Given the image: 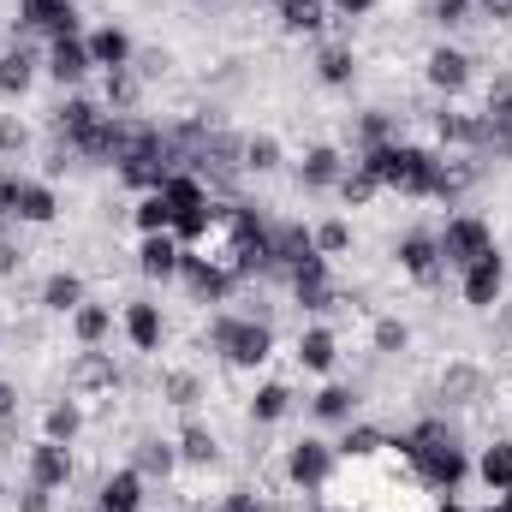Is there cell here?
<instances>
[{
  "mask_svg": "<svg viewBox=\"0 0 512 512\" xmlns=\"http://www.w3.org/2000/svg\"><path fill=\"white\" fill-rule=\"evenodd\" d=\"M173 447H179V465H215L221 459V441H215V429L209 423H185L179 435H173Z\"/></svg>",
  "mask_w": 512,
  "mask_h": 512,
  "instance_id": "e575fe53",
  "label": "cell"
},
{
  "mask_svg": "<svg viewBox=\"0 0 512 512\" xmlns=\"http://www.w3.org/2000/svg\"><path fill=\"white\" fill-rule=\"evenodd\" d=\"M441 393H447V399H477V393H483V370H471V364H453V370L441 376Z\"/></svg>",
  "mask_w": 512,
  "mask_h": 512,
  "instance_id": "f6af8a7d",
  "label": "cell"
},
{
  "mask_svg": "<svg viewBox=\"0 0 512 512\" xmlns=\"http://www.w3.org/2000/svg\"><path fill=\"white\" fill-rule=\"evenodd\" d=\"M131 465H137L143 477H161V483H167V477L179 471V447H173V441H161V435H143V441H137V453H131Z\"/></svg>",
  "mask_w": 512,
  "mask_h": 512,
  "instance_id": "8d00e7d4",
  "label": "cell"
},
{
  "mask_svg": "<svg viewBox=\"0 0 512 512\" xmlns=\"http://www.w3.org/2000/svg\"><path fill=\"white\" fill-rule=\"evenodd\" d=\"M84 42H90V60H96V72H120L137 60V42H131L126 24H96V30H84Z\"/></svg>",
  "mask_w": 512,
  "mask_h": 512,
  "instance_id": "ac0fdd59",
  "label": "cell"
},
{
  "mask_svg": "<svg viewBox=\"0 0 512 512\" xmlns=\"http://www.w3.org/2000/svg\"><path fill=\"white\" fill-rule=\"evenodd\" d=\"M328 12H334V18H370L376 0H328Z\"/></svg>",
  "mask_w": 512,
  "mask_h": 512,
  "instance_id": "11a10c76",
  "label": "cell"
},
{
  "mask_svg": "<svg viewBox=\"0 0 512 512\" xmlns=\"http://www.w3.org/2000/svg\"><path fill=\"white\" fill-rule=\"evenodd\" d=\"M387 453H399L429 495H459V483L471 477V459L441 417H423L411 435H387Z\"/></svg>",
  "mask_w": 512,
  "mask_h": 512,
  "instance_id": "6da1fadb",
  "label": "cell"
},
{
  "mask_svg": "<svg viewBox=\"0 0 512 512\" xmlns=\"http://www.w3.org/2000/svg\"><path fill=\"white\" fill-rule=\"evenodd\" d=\"M370 346H376L382 358H399V352L411 346V328H405L399 316H376V328H370Z\"/></svg>",
  "mask_w": 512,
  "mask_h": 512,
  "instance_id": "7bdbcfd3",
  "label": "cell"
},
{
  "mask_svg": "<svg viewBox=\"0 0 512 512\" xmlns=\"http://www.w3.org/2000/svg\"><path fill=\"white\" fill-rule=\"evenodd\" d=\"M310 512H346V507H328V501H322V507H310Z\"/></svg>",
  "mask_w": 512,
  "mask_h": 512,
  "instance_id": "91938a15",
  "label": "cell"
},
{
  "mask_svg": "<svg viewBox=\"0 0 512 512\" xmlns=\"http://www.w3.org/2000/svg\"><path fill=\"white\" fill-rule=\"evenodd\" d=\"M245 411H251V423H262V429H268V423H280V417L292 411V387H286V382H262L251 393V405H245Z\"/></svg>",
  "mask_w": 512,
  "mask_h": 512,
  "instance_id": "f35d334b",
  "label": "cell"
},
{
  "mask_svg": "<svg viewBox=\"0 0 512 512\" xmlns=\"http://www.w3.org/2000/svg\"><path fill=\"white\" fill-rule=\"evenodd\" d=\"M66 393H78V399H114V393H120V364H114V352L78 346V358L66 364Z\"/></svg>",
  "mask_w": 512,
  "mask_h": 512,
  "instance_id": "52a82bcc",
  "label": "cell"
},
{
  "mask_svg": "<svg viewBox=\"0 0 512 512\" xmlns=\"http://www.w3.org/2000/svg\"><path fill=\"white\" fill-rule=\"evenodd\" d=\"M161 197H167L173 215H185V209H209V203H215V197H209V179L191 173V167H173V173L161 179Z\"/></svg>",
  "mask_w": 512,
  "mask_h": 512,
  "instance_id": "4316f807",
  "label": "cell"
},
{
  "mask_svg": "<svg viewBox=\"0 0 512 512\" xmlns=\"http://www.w3.org/2000/svg\"><path fill=\"white\" fill-rule=\"evenodd\" d=\"M286 483L292 489H304V495H322L328 483H334V471H340V453H334V441H322V435H304V441H292L286 447Z\"/></svg>",
  "mask_w": 512,
  "mask_h": 512,
  "instance_id": "277c9868",
  "label": "cell"
},
{
  "mask_svg": "<svg viewBox=\"0 0 512 512\" xmlns=\"http://www.w3.org/2000/svg\"><path fill=\"white\" fill-rule=\"evenodd\" d=\"M18 268H24V251H18L12 239H0V280H12Z\"/></svg>",
  "mask_w": 512,
  "mask_h": 512,
  "instance_id": "9f6ffc18",
  "label": "cell"
},
{
  "mask_svg": "<svg viewBox=\"0 0 512 512\" xmlns=\"http://www.w3.org/2000/svg\"><path fill=\"white\" fill-rule=\"evenodd\" d=\"M298 364H304L310 376H334V364H340V334H334L328 322H310V328L298 334Z\"/></svg>",
  "mask_w": 512,
  "mask_h": 512,
  "instance_id": "603a6c76",
  "label": "cell"
},
{
  "mask_svg": "<svg viewBox=\"0 0 512 512\" xmlns=\"http://www.w3.org/2000/svg\"><path fill=\"white\" fill-rule=\"evenodd\" d=\"M18 179H24V173L0 167V227H6V221H18Z\"/></svg>",
  "mask_w": 512,
  "mask_h": 512,
  "instance_id": "c3c4849f",
  "label": "cell"
},
{
  "mask_svg": "<svg viewBox=\"0 0 512 512\" xmlns=\"http://www.w3.org/2000/svg\"><path fill=\"white\" fill-rule=\"evenodd\" d=\"M24 483H36V489H48V495L72 489V483H78V459H72V447L36 435V441L24 447Z\"/></svg>",
  "mask_w": 512,
  "mask_h": 512,
  "instance_id": "8992f818",
  "label": "cell"
},
{
  "mask_svg": "<svg viewBox=\"0 0 512 512\" xmlns=\"http://www.w3.org/2000/svg\"><path fill=\"white\" fill-rule=\"evenodd\" d=\"M54 221H60L54 179H18V227H54Z\"/></svg>",
  "mask_w": 512,
  "mask_h": 512,
  "instance_id": "44dd1931",
  "label": "cell"
},
{
  "mask_svg": "<svg viewBox=\"0 0 512 512\" xmlns=\"http://www.w3.org/2000/svg\"><path fill=\"white\" fill-rule=\"evenodd\" d=\"M483 143H477V155H512V78H495V90H489V102H483Z\"/></svg>",
  "mask_w": 512,
  "mask_h": 512,
  "instance_id": "8fae6325",
  "label": "cell"
},
{
  "mask_svg": "<svg viewBox=\"0 0 512 512\" xmlns=\"http://www.w3.org/2000/svg\"><path fill=\"white\" fill-rule=\"evenodd\" d=\"M274 12H280V30L286 36H322V24L334 18L328 0H274Z\"/></svg>",
  "mask_w": 512,
  "mask_h": 512,
  "instance_id": "f1b7e54d",
  "label": "cell"
},
{
  "mask_svg": "<svg viewBox=\"0 0 512 512\" xmlns=\"http://www.w3.org/2000/svg\"><path fill=\"white\" fill-rule=\"evenodd\" d=\"M346 167H352V161H346L340 143H310V149L298 155V185H304V191H334Z\"/></svg>",
  "mask_w": 512,
  "mask_h": 512,
  "instance_id": "9a60e30c",
  "label": "cell"
},
{
  "mask_svg": "<svg viewBox=\"0 0 512 512\" xmlns=\"http://www.w3.org/2000/svg\"><path fill=\"white\" fill-rule=\"evenodd\" d=\"M84 298H90V292H84V280H78L72 268H54V274L42 280V310H48V316H72Z\"/></svg>",
  "mask_w": 512,
  "mask_h": 512,
  "instance_id": "1f68e13d",
  "label": "cell"
},
{
  "mask_svg": "<svg viewBox=\"0 0 512 512\" xmlns=\"http://www.w3.org/2000/svg\"><path fill=\"white\" fill-rule=\"evenodd\" d=\"M429 126H435V143H441V149H459V155H477V143H483V120L465 114V108H453V102L435 108Z\"/></svg>",
  "mask_w": 512,
  "mask_h": 512,
  "instance_id": "d6986e66",
  "label": "cell"
},
{
  "mask_svg": "<svg viewBox=\"0 0 512 512\" xmlns=\"http://www.w3.org/2000/svg\"><path fill=\"white\" fill-rule=\"evenodd\" d=\"M239 167H245V173H274V167H280V137H268V131L245 137V143H239Z\"/></svg>",
  "mask_w": 512,
  "mask_h": 512,
  "instance_id": "60d3db41",
  "label": "cell"
},
{
  "mask_svg": "<svg viewBox=\"0 0 512 512\" xmlns=\"http://www.w3.org/2000/svg\"><path fill=\"white\" fill-rule=\"evenodd\" d=\"M435 512H477V507H465V501H453V495H441V507Z\"/></svg>",
  "mask_w": 512,
  "mask_h": 512,
  "instance_id": "6f0895ef",
  "label": "cell"
},
{
  "mask_svg": "<svg viewBox=\"0 0 512 512\" xmlns=\"http://www.w3.org/2000/svg\"><path fill=\"white\" fill-rule=\"evenodd\" d=\"M423 78H429V90L435 96H465L471 90V78H477V60L465 54V48H453V42H435L429 54H423Z\"/></svg>",
  "mask_w": 512,
  "mask_h": 512,
  "instance_id": "ba28073f",
  "label": "cell"
},
{
  "mask_svg": "<svg viewBox=\"0 0 512 512\" xmlns=\"http://www.w3.org/2000/svg\"><path fill=\"white\" fill-rule=\"evenodd\" d=\"M393 137H399V131H393V114H382V108H370V114L358 120V143H364V149H382ZM364 149H358V155H364Z\"/></svg>",
  "mask_w": 512,
  "mask_h": 512,
  "instance_id": "ee69618b",
  "label": "cell"
},
{
  "mask_svg": "<svg viewBox=\"0 0 512 512\" xmlns=\"http://www.w3.org/2000/svg\"><path fill=\"white\" fill-rule=\"evenodd\" d=\"M42 78V60L24 48V42H12L6 54H0V96L6 102H18V96H30V84Z\"/></svg>",
  "mask_w": 512,
  "mask_h": 512,
  "instance_id": "484cf974",
  "label": "cell"
},
{
  "mask_svg": "<svg viewBox=\"0 0 512 512\" xmlns=\"http://www.w3.org/2000/svg\"><path fill=\"white\" fill-rule=\"evenodd\" d=\"M483 512H512V489H501V495H495V507H483Z\"/></svg>",
  "mask_w": 512,
  "mask_h": 512,
  "instance_id": "680465c9",
  "label": "cell"
},
{
  "mask_svg": "<svg viewBox=\"0 0 512 512\" xmlns=\"http://www.w3.org/2000/svg\"><path fill=\"white\" fill-rule=\"evenodd\" d=\"M66 322H72V340H78V346H108V334H114V310L96 304V298H84Z\"/></svg>",
  "mask_w": 512,
  "mask_h": 512,
  "instance_id": "d6a6232c",
  "label": "cell"
},
{
  "mask_svg": "<svg viewBox=\"0 0 512 512\" xmlns=\"http://www.w3.org/2000/svg\"><path fill=\"white\" fill-rule=\"evenodd\" d=\"M316 78H322L328 90H346V84L358 78V54H352V42H322V48H316Z\"/></svg>",
  "mask_w": 512,
  "mask_h": 512,
  "instance_id": "4dcf8cb0",
  "label": "cell"
},
{
  "mask_svg": "<svg viewBox=\"0 0 512 512\" xmlns=\"http://www.w3.org/2000/svg\"><path fill=\"white\" fill-rule=\"evenodd\" d=\"M358 161L382 179V191H399V197H435L441 149H429V143H405V137H393V143H382V149H364Z\"/></svg>",
  "mask_w": 512,
  "mask_h": 512,
  "instance_id": "7a4b0ae2",
  "label": "cell"
},
{
  "mask_svg": "<svg viewBox=\"0 0 512 512\" xmlns=\"http://www.w3.org/2000/svg\"><path fill=\"white\" fill-rule=\"evenodd\" d=\"M334 453L352 459V465H370V459H382L387 453V435L376 429V423H346V435L334 441Z\"/></svg>",
  "mask_w": 512,
  "mask_h": 512,
  "instance_id": "836d02e7",
  "label": "cell"
},
{
  "mask_svg": "<svg viewBox=\"0 0 512 512\" xmlns=\"http://www.w3.org/2000/svg\"><path fill=\"white\" fill-rule=\"evenodd\" d=\"M334 191H340V203H346V209H370V203L382 197V179H376L364 161H352V167L340 173V185H334Z\"/></svg>",
  "mask_w": 512,
  "mask_h": 512,
  "instance_id": "74e56055",
  "label": "cell"
},
{
  "mask_svg": "<svg viewBox=\"0 0 512 512\" xmlns=\"http://www.w3.org/2000/svg\"><path fill=\"white\" fill-rule=\"evenodd\" d=\"M310 239H316V256H346L352 251V221H340V215L334 221H316Z\"/></svg>",
  "mask_w": 512,
  "mask_h": 512,
  "instance_id": "b9f144b4",
  "label": "cell"
},
{
  "mask_svg": "<svg viewBox=\"0 0 512 512\" xmlns=\"http://www.w3.org/2000/svg\"><path fill=\"white\" fill-rule=\"evenodd\" d=\"M143 489H149V477L137 465H120L96 483V512H143V501H149Z\"/></svg>",
  "mask_w": 512,
  "mask_h": 512,
  "instance_id": "5bb4252c",
  "label": "cell"
},
{
  "mask_svg": "<svg viewBox=\"0 0 512 512\" xmlns=\"http://www.w3.org/2000/svg\"><path fill=\"white\" fill-rule=\"evenodd\" d=\"M18 512H54V495H48V489H36V483H24V495H18Z\"/></svg>",
  "mask_w": 512,
  "mask_h": 512,
  "instance_id": "816d5d0a",
  "label": "cell"
},
{
  "mask_svg": "<svg viewBox=\"0 0 512 512\" xmlns=\"http://www.w3.org/2000/svg\"><path fill=\"white\" fill-rule=\"evenodd\" d=\"M0 501H6V489H0Z\"/></svg>",
  "mask_w": 512,
  "mask_h": 512,
  "instance_id": "6125c7cd",
  "label": "cell"
},
{
  "mask_svg": "<svg viewBox=\"0 0 512 512\" xmlns=\"http://www.w3.org/2000/svg\"><path fill=\"white\" fill-rule=\"evenodd\" d=\"M292 298H298L304 310H334V304H340V292H334V274H328V256H316V262L292 268Z\"/></svg>",
  "mask_w": 512,
  "mask_h": 512,
  "instance_id": "7402d4cb",
  "label": "cell"
},
{
  "mask_svg": "<svg viewBox=\"0 0 512 512\" xmlns=\"http://www.w3.org/2000/svg\"><path fill=\"white\" fill-rule=\"evenodd\" d=\"M304 262H316V239H310V227H268V268H304Z\"/></svg>",
  "mask_w": 512,
  "mask_h": 512,
  "instance_id": "cb8c5ba5",
  "label": "cell"
},
{
  "mask_svg": "<svg viewBox=\"0 0 512 512\" xmlns=\"http://www.w3.org/2000/svg\"><path fill=\"white\" fill-rule=\"evenodd\" d=\"M209 346L233 364V370H262L274 358V328L256 316H215L209 322Z\"/></svg>",
  "mask_w": 512,
  "mask_h": 512,
  "instance_id": "3957f363",
  "label": "cell"
},
{
  "mask_svg": "<svg viewBox=\"0 0 512 512\" xmlns=\"http://www.w3.org/2000/svg\"><path fill=\"white\" fill-rule=\"evenodd\" d=\"M471 477H477L489 495L512 489V441H489V447H483V459L471 465Z\"/></svg>",
  "mask_w": 512,
  "mask_h": 512,
  "instance_id": "d590c367",
  "label": "cell"
},
{
  "mask_svg": "<svg viewBox=\"0 0 512 512\" xmlns=\"http://www.w3.org/2000/svg\"><path fill=\"white\" fill-rule=\"evenodd\" d=\"M393 262H399V274H405V280H417V286H435V280L447 274L435 233H405V239L393 245Z\"/></svg>",
  "mask_w": 512,
  "mask_h": 512,
  "instance_id": "7c38bea8",
  "label": "cell"
},
{
  "mask_svg": "<svg viewBox=\"0 0 512 512\" xmlns=\"http://www.w3.org/2000/svg\"><path fill=\"white\" fill-rule=\"evenodd\" d=\"M429 18H435L441 30H453V24L477 18V0H435V6H429Z\"/></svg>",
  "mask_w": 512,
  "mask_h": 512,
  "instance_id": "7dc6e473",
  "label": "cell"
},
{
  "mask_svg": "<svg viewBox=\"0 0 512 512\" xmlns=\"http://www.w3.org/2000/svg\"><path fill=\"white\" fill-rule=\"evenodd\" d=\"M435 245H441V262H447V268H471L477 256L495 251V227L465 209V215H447V227L435 233Z\"/></svg>",
  "mask_w": 512,
  "mask_h": 512,
  "instance_id": "5b68a950",
  "label": "cell"
},
{
  "mask_svg": "<svg viewBox=\"0 0 512 512\" xmlns=\"http://www.w3.org/2000/svg\"><path fill=\"white\" fill-rule=\"evenodd\" d=\"M42 72L60 84V90H78L90 72H96V60H90V42H84V30L78 36H54L48 42V54H42Z\"/></svg>",
  "mask_w": 512,
  "mask_h": 512,
  "instance_id": "30bf717a",
  "label": "cell"
},
{
  "mask_svg": "<svg viewBox=\"0 0 512 512\" xmlns=\"http://www.w3.org/2000/svg\"><path fill=\"white\" fill-rule=\"evenodd\" d=\"M84 423H90V417H84V399H78V393H66V399H48V405H42V435H48V441H60V447H72V441L84 435Z\"/></svg>",
  "mask_w": 512,
  "mask_h": 512,
  "instance_id": "d4e9b609",
  "label": "cell"
},
{
  "mask_svg": "<svg viewBox=\"0 0 512 512\" xmlns=\"http://www.w3.org/2000/svg\"><path fill=\"white\" fill-rule=\"evenodd\" d=\"M18 24L36 36H78V0H18Z\"/></svg>",
  "mask_w": 512,
  "mask_h": 512,
  "instance_id": "4fadbf2b",
  "label": "cell"
},
{
  "mask_svg": "<svg viewBox=\"0 0 512 512\" xmlns=\"http://www.w3.org/2000/svg\"><path fill=\"white\" fill-rule=\"evenodd\" d=\"M0 340H6V316H0Z\"/></svg>",
  "mask_w": 512,
  "mask_h": 512,
  "instance_id": "94428289",
  "label": "cell"
},
{
  "mask_svg": "<svg viewBox=\"0 0 512 512\" xmlns=\"http://www.w3.org/2000/svg\"><path fill=\"white\" fill-rule=\"evenodd\" d=\"M12 417H18V382L0 370V423H12Z\"/></svg>",
  "mask_w": 512,
  "mask_h": 512,
  "instance_id": "f5cc1de1",
  "label": "cell"
},
{
  "mask_svg": "<svg viewBox=\"0 0 512 512\" xmlns=\"http://www.w3.org/2000/svg\"><path fill=\"white\" fill-rule=\"evenodd\" d=\"M120 328H126L131 352H161V340H167V316H161L155 298H131L120 310Z\"/></svg>",
  "mask_w": 512,
  "mask_h": 512,
  "instance_id": "2e32d148",
  "label": "cell"
},
{
  "mask_svg": "<svg viewBox=\"0 0 512 512\" xmlns=\"http://www.w3.org/2000/svg\"><path fill=\"white\" fill-rule=\"evenodd\" d=\"M161 393H167L173 405H185V411H191V405L203 399V382H197V376H185V370H173V376H161Z\"/></svg>",
  "mask_w": 512,
  "mask_h": 512,
  "instance_id": "bcb514c9",
  "label": "cell"
},
{
  "mask_svg": "<svg viewBox=\"0 0 512 512\" xmlns=\"http://www.w3.org/2000/svg\"><path fill=\"white\" fill-rule=\"evenodd\" d=\"M143 72L137 66H120V72H102V108L108 114H137V102H143Z\"/></svg>",
  "mask_w": 512,
  "mask_h": 512,
  "instance_id": "83f0119b",
  "label": "cell"
},
{
  "mask_svg": "<svg viewBox=\"0 0 512 512\" xmlns=\"http://www.w3.org/2000/svg\"><path fill=\"white\" fill-rule=\"evenodd\" d=\"M477 18L483 24H512V0H477Z\"/></svg>",
  "mask_w": 512,
  "mask_h": 512,
  "instance_id": "db71d44e",
  "label": "cell"
},
{
  "mask_svg": "<svg viewBox=\"0 0 512 512\" xmlns=\"http://www.w3.org/2000/svg\"><path fill=\"white\" fill-rule=\"evenodd\" d=\"M179 262H185V245L173 233H143L137 239V274L143 280H179Z\"/></svg>",
  "mask_w": 512,
  "mask_h": 512,
  "instance_id": "ffe728a7",
  "label": "cell"
},
{
  "mask_svg": "<svg viewBox=\"0 0 512 512\" xmlns=\"http://www.w3.org/2000/svg\"><path fill=\"white\" fill-rule=\"evenodd\" d=\"M179 280L191 286V298H197V304H221V298L239 286L227 268H215V262H209L203 251H185V262H179Z\"/></svg>",
  "mask_w": 512,
  "mask_h": 512,
  "instance_id": "e0dca14e",
  "label": "cell"
},
{
  "mask_svg": "<svg viewBox=\"0 0 512 512\" xmlns=\"http://www.w3.org/2000/svg\"><path fill=\"white\" fill-rule=\"evenodd\" d=\"M131 227H137V239H143V233H173V209H167V197H161V191L137 197V203H131Z\"/></svg>",
  "mask_w": 512,
  "mask_h": 512,
  "instance_id": "ab89813d",
  "label": "cell"
},
{
  "mask_svg": "<svg viewBox=\"0 0 512 512\" xmlns=\"http://www.w3.org/2000/svg\"><path fill=\"white\" fill-rule=\"evenodd\" d=\"M215 512H268V507H262V495H256V489H227Z\"/></svg>",
  "mask_w": 512,
  "mask_h": 512,
  "instance_id": "f907efd6",
  "label": "cell"
},
{
  "mask_svg": "<svg viewBox=\"0 0 512 512\" xmlns=\"http://www.w3.org/2000/svg\"><path fill=\"white\" fill-rule=\"evenodd\" d=\"M0 149H6V155H24V149H30V126H24V120H0Z\"/></svg>",
  "mask_w": 512,
  "mask_h": 512,
  "instance_id": "681fc988",
  "label": "cell"
},
{
  "mask_svg": "<svg viewBox=\"0 0 512 512\" xmlns=\"http://www.w3.org/2000/svg\"><path fill=\"white\" fill-rule=\"evenodd\" d=\"M310 417H316V423H352V417H358V387L322 382L316 399H310Z\"/></svg>",
  "mask_w": 512,
  "mask_h": 512,
  "instance_id": "f546056e",
  "label": "cell"
},
{
  "mask_svg": "<svg viewBox=\"0 0 512 512\" xmlns=\"http://www.w3.org/2000/svg\"><path fill=\"white\" fill-rule=\"evenodd\" d=\"M459 298H465L471 310H495V304L507 298V256H501V245L489 256H477L471 268H459Z\"/></svg>",
  "mask_w": 512,
  "mask_h": 512,
  "instance_id": "9c48e42d",
  "label": "cell"
}]
</instances>
